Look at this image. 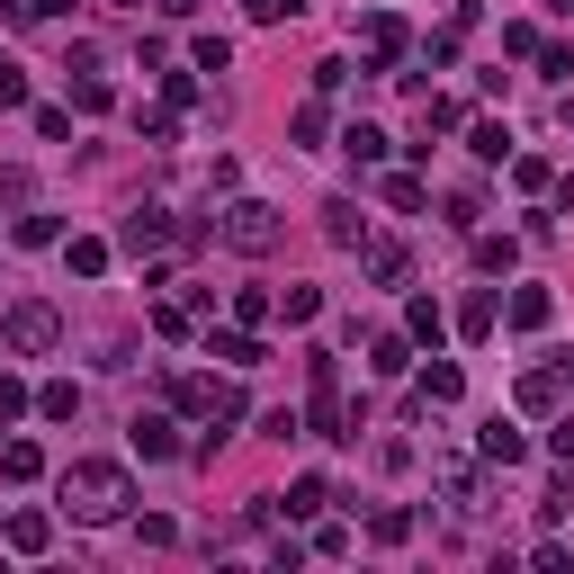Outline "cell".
I'll list each match as a JSON object with an SVG mask.
<instances>
[{
	"label": "cell",
	"mask_w": 574,
	"mask_h": 574,
	"mask_svg": "<svg viewBox=\"0 0 574 574\" xmlns=\"http://www.w3.org/2000/svg\"><path fill=\"white\" fill-rule=\"evenodd\" d=\"M63 502H72V521H117L126 502H135V485H126V467H108V458H82L63 476Z\"/></svg>",
	"instance_id": "obj_1"
},
{
	"label": "cell",
	"mask_w": 574,
	"mask_h": 574,
	"mask_svg": "<svg viewBox=\"0 0 574 574\" xmlns=\"http://www.w3.org/2000/svg\"><path fill=\"white\" fill-rule=\"evenodd\" d=\"M215 234H225L243 261H261V252H278V243H287V215H278V206H261V198H234Z\"/></svg>",
	"instance_id": "obj_2"
},
{
	"label": "cell",
	"mask_w": 574,
	"mask_h": 574,
	"mask_svg": "<svg viewBox=\"0 0 574 574\" xmlns=\"http://www.w3.org/2000/svg\"><path fill=\"white\" fill-rule=\"evenodd\" d=\"M0 332H10V350H19V359H36V350H54V341H63V315H54L45 297H19L10 315H0Z\"/></svg>",
	"instance_id": "obj_3"
},
{
	"label": "cell",
	"mask_w": 574,
	"mask_h": 574,
	"mask_svg": "<svg viewBox=\"0 0 574 574\" xmlns=\"http://www.w3.org/2000/svg\"><path fill=\"white\" fill-rule=\"evenodd\" d=\"M171 404L198 413V422H215V431H234V422H243V395H234V386H215V378H171Z\"/></svg>",
	"instance_id": "obj_4"
},
{
	"label": "cell",
	"mask_w": 574,
	"mask_h": 574,
	"mask_svg": "<svg viewBox=\"0 0 574 574\" xmlns=\"http://www.w3.org/2000/svg\"><path fill=\"white\" fill-rule=\"evenodd\" d=\"M476 449H485V467H521V458H530V440H521V422H502V413H493V422L476 431Z\"/></svg>",
	"instance_id": "obj_5"
},
{
	"label": "cell",
	"mask_w": 574,
	"mask_h": 574,
	"mask_svg": "<svg viewBox=\"0 0 574 574\" xmlns=\"http://www.w3.org/2000/svg\"><path fill=\"white\" fill-rule=\"evenodd\" d=\"M117 243H126V252H162V243H171V215H162V206H135L126 225H117Z\"/></svg>",
	"instance_id": "obj_6"
},
{
	"label": "cell",
	"mask_w": 574,
	"mask_h": 574,
	"mask_svg": "<svg viewBox=\"0 0 574 574\" xmlns=\"http://www.w3.org/2000/svg\"><path fill=\"white\" fill-rule=\"evenodd\" d=\"M135 458H180V431H171V413H135Z\"/></svg>",
	"instance_id": "obj_7"
},
{
	"label": "cell",
	"mask_w": 574,
	"mask_h": 574,
	"mask_svg": "<svg viewBox=\"0 0 574 574\" xmlns=\"http://www.w3.org/2000/svg\"><path fill=\"white\" fill-rule=\"evenodd\" d=\"M467 153H476V162H512V126H502V117H476V126H467Z\"/></svg>",
	"instance_id": "obj_8"
},
{
	"label": "cell",
	"mask_w": 574,
	"mask_h": 574,
	"mask_svg": "<svg viewBox=\"0 0 574 574\" xmlns=\"http://www.w3.org/2000/svg\"><path fill=\"white\" fill-rule=\"evenodd\" d=\"M206 350L225 359V369H261V359H269V350L252 341V323H243V332H206Z\"/></svg>",
	"instance_id": "obj_9"
},
{
	"label": "cell",
	"mask_w": 574,
	"mask_h": 574,
	"mask_svg": "<svg viewBox=\"0 0 574 574\" xmlns=\"http://www.w3.org/2000/svg\"><path fill=\"white\" fill-rule=\"evenodd\" d=\"M0 476H10V485H36V476H45V449H36V440H0Z\"/></svg>",
	"instance_id": "obj_10"
},
{
	"label": "cell",
	"mask_w": 574,
	"mask_h": 574,
	"mask_svg": "<svg viewBox=\"0 0 574 574\" xmlns=\"http://www.w3.org/2000/svg\"><path fill=\"white\" fill-rule=\"evenodd\" d=\"M323 234H332L341 252H359V243H369V225H359V206H350V198H332V206H323Z\"/></svg>",
	"instance_id": "obj_11"
},
{
	"label": "cell",
	"mask_w": 574,
	"mask_h": 574,
	"mask_svg": "<svg viewBox=\"0 0 574 574\" xmlns=\"http://www.w3.org/2000/svg\"><path fill=\"white\" fill-rule=\"evenodd\" d=\"M502 315H512V332H539L556 306H548V287H512V306H502Z\"/></svg>",
	"instance_id": "obj_12"
},
{
	"label": "cell",
	"mask_w": 574,
	"mask_h": 574,
	"mask_svg": "<svg viewBox=\"0 0 574 574\" xmlns=\"http://www.w3.org/2000/svg\"><path fill=\"white\" fill-rule=\"evenodd\" d=\"M440 332H449V315L431 306V297H413V306H404V341H431V350H440Z\"/></svg>",
	"instance_id": "obj_13"
},
{
	"label": "cell",
	"mask_w": 574,
	"mask_h": 574,
	"mask_svg": "<svg viewBox=\"0 0 574 574\" xmlns=\"http://www.w3.org/2000/svg\"><path fill=\"white\" fill-rule=\"evenodd\" d=\"M323 502H332V493H323V476H297V485L278 493V512H287V521H306V512H323Z\"/></svg>",
	"instance_id": "obj_14"
},
{
	"label": "cell",
	"mask_w": 574,
	"mask_h": 574,
	"mask_svg": "<svg viewBox=\"0 0 574 574\" xmlns=\"http://www.w3.org/2000/svg\"><path fill=\"white\" fill-rule=\"evenodd\" d=\"M45 539H54L45 512H10V548H19V556H45Z\"/></svg>",
	"instance_id": "obj_15"
},
{
	"label": "cell",
	"mask_w": 574,
	"mask_h": 574,
	"mask_svg": "<svg viewBox=\"0 0 574 574\" xmlns=\"http://www.w3.org/2000/svg\"><path fill=\"white\" fill-rule=\"evenodd\" d=\"M556 395H565L556 369H530V378H521V413H556Z\"/></svg>",
	"instance_id": "obj_16"
},
{
	"label": "cell",
	"mask_w": 574,
	"mask_h": 574,
	"mask_svg": "<svg viewBox=\"0 0 574 574\" xmlns=\"http://www.w3.org/2000/svg\"><path fill=\"white\" fill-rule=\"evenodd\" d=\"M467 395V378L449 369V359H440V369H422V404H458Z\"/></svg>",
	"instance_id": "obj_17"
},
{
	"label": "cell",
	"mask_w": 574,
	"mask_h": 574,
	"mask_svg": "<svg viewBox=\"0 0 574 574\" xmlns=\"http://www.w3.org/2000/svg\"><path fill=\"white\" fill-rule=\"evenodd\" d=\"M36 413H45V422H72V413H82V386H63V378L36 386Z\"/></svg>",
	"instance_id": "obj_18"
},
{
	"label": "cell",
	"mask_w": 574,
	"mask_h": 574,
	"mask_svg": "<svg viewBox=\"0 0 574 574\" xmlns=\"http://www.w3.org/2000/svg\"><path fill=\"white\" fill-rule=\"evenodd\" d=\"M369 54L378 63H404V19H369Z\"/></svg>",
	"instance_id": "obj_19"
},
{
	"label": "cell",
	"mask_w": 574,
	"mask_h": 574,
	"mask_svg": "<svg viewBox=\"0 0 574 574\" xmlns=\"http://www.w3.org/2000/svg\"><path fill=\"white\" fill-rule=\"evenodd\" d=\"M404 269H413L404 243H378V252H369V278H378V287H404Z\"/></svg>",
	"instance_id": "obj_20"
},
{
	"label": "cell",
	"mask_w": 574,
	"mask_h": 574,
	"mask_svg": "<svg viewBox=\"0 0 574 574\" xmlns=\"http://www.w3.org/2000/svg\"><path fill=\"white\" fill-rule=\"evenodd\" d=\"M458 332H467V341H493V297H467V306H458Z\"/></svg>",
	"instance_id": "obj_21"
},
{
	"label": "cell",
	"mask_w": 574,
	"mask_h": 574,
	"mask_svg": "<svg viewBox=\"0 0 574 574\" xmlns=\"http://www.w3.org/2000/svg\"><path fill=\"white\" fill-rule=\"evenodd\" d=\"M269 306H278V297H269V287H234V315H243V323H252V332H261V323H269Z\"/></svg>",
	"instance_id": "obj_22"
},
{
	"label": "cell",
	"mask_w": 574,
	"mask_h": 574,
	"mask_svg": "<svg viewBox=\"0 0 574 574\" xmlns=\"http://www.w3.org/2000/svg\"><path fill=\"white\" fill-rule=\"evenodd\" d=\"M369 369H378V378L404 369V332H378V341H369Z\"/></svg>",
	"instance_id": "obj_23"
},
{
	"label": "cell",
	"mask_w": 574,
	"mask_h": 574,
	"mask_svg": "<svg viewBox=\"0 0 574 574\" xmlns=\"http://www.w3.org/2000/svg\"><path fill=\"white\" fill-rule=\"evenodd\" d=\"M341 144H350V162H386V135H378V126H350Z\"/></svg>",
	"instance_id": "obj_24"
},
{
	"label": "cell",
	"mask_w": 574,
	"mask_h": 574,
	"mask_svg": "<svg viewBox=\"0 0 574 574\" xmlns=\"http://www.w3.org/2000/svg\"><path fill=\"white\" fill-rule=\"evenodd\" d=\"M278 306H287V323H315V315H323V287H287Z\"/></svg>",
	"instance_id": "obj_25"
},
{
	"label": "cell",
	"mask_w": 574,
	"mask_h": 574,
	"mask_svg": "<svg viewBox=\"0 0 574 574\" xmlns=\"http://www.w3.org/2000/svg\"><path fill=\"white\" fill-rule=\"evenodd\" d=\"M369 539H378V548H404V539H413V512H378Z\"/></svg>",
	"instance_id": "obj_26"
},
{
	"label": "cell",
	"mask_w": 574,
	"mask_h": 574,
	"mask_svg": "<svg viewBox=\"0 0 574 574\" xmlns=\"http://www.w3.org/2000/svg\"><path fill=\"white\" fill-rule=\"evenodd\" d=\"M36 395H28V378H10V369H0V422H19Z\"/></svg>",
	"instance_id": "obj_27"
},
{
	"label": "cell",
	"mask_w": 574,
	"mask_h": 574,
	"mask_svg": "<svg viewBox=\"0 0 574 574\" xmlns=\"http://www.w3.org/2000/svg\"><path fill=\"white\" fill-rule=\"evenodd\" d=\"M189 63H198V72H225V63H234V45H225V36H198V45H189Z\"/></svg>",
	"instance_id": "obj_28"
},
{
	"label": "cell",
	"mask_w": 574,
	"mask_h": 574,
	"mask_svg": "<svg viewBox=\"0 0 574 574\" xmlns=\"http://www.w3.org/2000/svg\"><path fill=\"white\" fill-rule=\"evenodd\" d=\"M476 269H512V234H476Z\"/></svg>",
	"instance_id": "obj_29"
},
{
	"label": "cell",
	"mask_w": 574,
	"mask_h": 574,
	"mask_svg": "<svg viewBox=\"0 0 574 574\" xmlns=\"http://www.w3.org/2000/svg\"><path fill=\"white\" fill-rule=\"evenodd\" d=\"M63 261H72V269H82V278H99V269H108V243H91V234H82V243H72V252H63Z\"/></svg>",
	"instance_id": "obj_30"
},
{
	"label": "cell",
	"mask_w": 574,
	"mask_h": 574,
	"mask_svg": "<svg viewBox=\"0 0 574 574\" xmlns=\"http://www.w3.org/2000/svg\"><path fill=\"white\" fill-rule=\"evenodd\" d=\"M386 206H404V215H413V206H422V180H413V171H386Z\"/></svg>",
	"instance_id": "obj_31"
},
{
	"label": "cell",
	"mask_w": 574,
	"mask_h": 574,
	"mask_svg": "<svg viewBox=\"0 0 574 574\" xmlns=\"http://www.w3.org/2000/svg\"><path fill=\"white\" fill-rule=\"evenodd\" d=\"M189 323H198L189 306H153V332H162V341H189Z\"/></svg>",
	"instance_id": "obj_32"
},
{
	"label": "cell",
	"mask_w": 574,
	"mask_h": 574,
	"mask_svg": "<svg viewBox=\"0 0 574 574\" xmlns=\"http://www.w3.org/2000/svg\"><path fill=\"white\" fill-rule=\"evenodd\" d=\"M548 458H556V467H574V413H565V422L548 431Z\"/></svg>",
	"instance_id": "obj_33"
},
{
	"label": "cell",
	"mask_w": 574,
	"mask_h": 574,
	"mask_svg": "<svg viewBox=\"0 0 574 574\" xmlns=\"http://www.w3.org/2000/svg\"><path fill=\"white\" fill-rule=\"evenodd\" d=\"M19 99H28V72H19V63H0V108H19Z\"/></svg>",
	"instance_id": "obj_34"
},
{
	"label": "cell",
	"mask_w": 574,
	"mask_h": 574,
	"mask_svg": "<svg viewBox=\"0 0 574 574\" xmlns=\"http://www.w3.org/2000/svg\"><path fill=\"white\" fill-rule=\"evenodd\" d=\"M19 10H28V0H0V28H10V19H19Z\"/></svg>",
	"instance_id": "obj_35"
},
{
	"label": "cell",
	"mask_w": 574,
	"mask_h": 574,
	"mask_svg": "<svg viewBox=\"0 0 574 574\" xmlns=\"http://www.w3.org/2000/svg\"><path fill=\"white\" fill-rule=\"evenodd\" d=\"M565 10H574V0H565Z\"/></svg>",
	"instance_id": "obj_36"
}]
</instances>
